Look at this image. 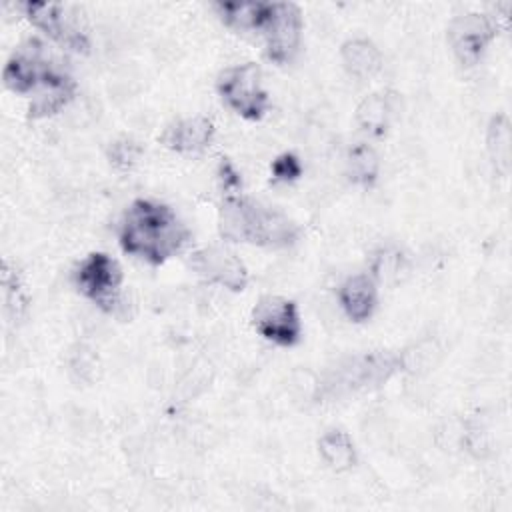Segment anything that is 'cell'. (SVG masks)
Returning a JSON list of instances; mask_svg holds the SVG:
<instances>
[{"instance_id":"1","label":"cell","mask_w":512,"mask_h":512,"mask_svg":"<svg viewBox=\"0 0 512 512\" xmlns=\"http://www.w3.org/2000/svg\"><path fill=\"white\" fill-rule=\"evenodd\" d=\"M190 236L176 210L152 198L132 200L118 224L120 248L152 266H160L182 252Z\"/></svg>"},{"instance_id":"2","label":"cell","mask_w":512,"mask_h":512,"mask_svg":"<svg viewBox=\"0 0 512 512\" xmlns=\"http://www.w3.org/2000/svg\"><path fill=\"white\" fill-rule=\"evenodd\" d=\"M218 234L228 242L286 248L300 238V226L280 208L238 192L218 206Z\"/></svg>"},{"instance_id":"3","label":"cell","mask_w":512,"mask_h":512,"mask_svg":"<svg viewBox=\"0 0 512 512\" xmlns=\"http://www.w3.org/2000/svg\"><path fill=\"white\" fill-rule=\"evenodd\" d=\"M72 282L76 290L94 302L102 312L124 318L128 310V300L122 290L124 274L120 264L106 252H90L84 256L74 272Z\"/></svg>"},{"instance_id":"4","label":"cell","mask_w":512,"mask_h":512,"mask_svg":"<svg viewBox=\"0 0 512 512\" xmlns=\"http://www.w3.org/2000/svg\"><path fill=\"white\" fill-rule=\"evenodd\" d=\"M400 370V354L374 350L358 356L344 358L338 362L324 378L320 394L326 396H346L366 388H378Z\"/></svg>"},{"instance_id":"5","label":"cell","mask_w":512,"mask_h":512,"mask_svg":"<svg viewBox=\"0 0 512 512\" xmlns=\"http://www.w3.org/2000/svg\"><path fill=\"white\" fill-rule=\"evenodd\" d=\"M20 10L34 28L42 30L62 48L82 54L88 52L90 38L80 6L66 2H24Z\"/></svg>"},{"instance_id":"6","label":"cell","mask_w":512,"mask_h":512,"mask_svg":"<svg viewBox=\"0 0 512 512\" xmlns=\"http://www.w3.org/2000/svg\"><path fill=\"white\" fill-rule=\"evenodd\" d=\"M216 92L230 110L246 120H260L270 108V96L256 62L224 68L216 78Z\"/></svg>"},{"instance_id":"7","label":"cell","mask_w":512,"mask_h":512,"mask_svg":"<svg viewBox=\"0 0 512 512\" xmlns=\"http://www.w3.org/2000/svg\"><path fill=\"white\" fill-rule=\"evenodd\" d=\"M60 72L64 70L54 64L46 44L36 38H28L8 58L2 70V82L14 94H34Z\"/></svg>"},{"instance_id":"8","label":"cell","mask_w":512,"mask_h":512,"mask_svg":"<svg viewBox=\"0 0 512 512\" xmlns=\"http://www.w3.org/2000/svg\"><path fill=\"white\" fill-rule=\"evenodd\" d=\"M302 12L294 2H268L264 22L258 32L264 38L266 58L274 64H288L300 48Z\"/></svg>"},{"instance_id":"9","label":"cell","mask_w":512,"mask_h":512,"mask_svg":"<svg viewBox=\"0 0 512 512\" xmlns=\"http://www.w3.org/2000/svg\"><path fill=\"white\" fill-rule=\"evenodd\" d=\"M250 322L264 340L282 348H292L302 338V318L298 304L286 296H262L252 308Z\"/></svg>"},{"instance_id":"10","label":"cell","mask_w":512,"mask_h":512,"mask_svg":"<svg viewBox=\"0 0 512 512\" xmlns=\"http://www.w3.org/2000/svg\"><path fill=\"white\" fill-rule=\"evenodd\" d=\"M188 268L204 282L230 292H242L250 280L244 260L224 244H208L194 250L188 258Z\"/></svg>"},{"instance_id":"11","label":"cell","mask_w":512,"mask_h":512,"mask_svg":"<svg viewBox=\"0 0 512 512\" xmlns=\"http://www.w3.org/2000/svg\"><path fill=\"white\" fill-rule=\"evenodd\" d=\"M448 44L462 66H474L498 34V22L482 12H466L448 24Z\"/></svg>"},{"instance_id":"12","label":"cell","mask_w":512,"mask_h":512,"mask_svg":"<svg viewBox=\"0 0 512 512\" xmlns=\"http://www.w3.org/2000/svg\"><path fill=\"white\" fill-rule=\"evenodd\" d=\"M216 128L214 122L208 116H186L170 122L162 136L160 142L178 154H200L204 152L212 140H214Z\"/></svg>"},{"instance_id":"13","label":"cell","mask_w":512,"mask_h":512,"mask_svg":"<svg viewBox=\"0 0 512 512\" xmlns=\"http://www.w3.org/2000/svg\"><path fill=\"white\" fill-rule=\"evenodd\" d=\"M338 302L348 320L368 322L378 306V284L370 274H352L338 286Z\"/></svg>"},{"instance_id":"14","label":"cell","mask_w":512,"mask_h":512,"mask_svg":"<svg viewBox=\"0 0 512 512\" xmlns=\"http://www.w3.org/2000/svg\"><path fill=\"white\" fill-rule=\"evenodd\" d=\"M76 94V82L66 72L56 74L46 84H42L28 104V118L40 120L48 118L52 114H58L62 108L70 104V100Z\"/></svg>"},{"instance_id":"15","label":"cell","mask_w":512,"mask_h":512,"mask_svg":"<svg viewBox=\"0 0 512 512\" xmlns=\"http://www.w3.org/2000/svg\"><path fill=\"white\" fill-rule=\"evenodd\" d=\"M344 70L360 80L372 78L382 70V52L368 38H350L340 46Z\"/></svg>"},{"instance_id":"16","label":"cell","mask_w":512,"mask_h":512,"mask_svg":"<svg viewBox=\"0 0 512 512\" xmlns=\"http://www.w3.org/2000/svg\"><path fill=\"white\" fill-rule=\"evenodd\" d=\"M392 110V96L388 92H372L358 102L354 120L364 134L380 138L390 126Z\"/></svg>"},{"instance_id":"17","label":"cell","mask_w":512,"mask_h":512,"mask_svg":"<svg viewBox=\"0 0 512 512\" xmlns=\"http://www.w3.org/2000/svg\"><path fill=\"white\" fill-rule=\"evenodd\" d=\"M318 454L322 462L338 474L352 470L358 462V452L350 434L340 428H330L318 438Z\"/></svg>"},{"instance_id":"18","label":"cell","mask_w":512,"mask_h":512,"mask_svg":"<svg viewBox=\"0 0 512 512\" xmlns=\"http://www.w3.org/2000/svg\"><path fill=\"white\" fill-rule=\"evenodd\" d=\"M486 150L492 168L500 176H506L512 166V124L504 112L492 116L488 122Z\"/></svg>"},{"instance_id":"19","label":"cell","mask_w":512,"mask_h":512,"mask_svg":"<svg viewBox=\"0 0 512 512\" xmlns=\"http://www.w3.org/2000/svg\"><path fill=\"white\" fill-rule=\"evenodd\" d=\"M268 2H242V0H222L214 4L220 20L238 32L260 30L264 22Z\"/></svg>"},{"instance_id":"20","label":"cell","mask_w":512,"mask_h":512,"mask_svg":"<svg viewBox=\"0 0 512 512\" xmlns=\"http://www.w3.org/2000/svg\"><path fill=\"white\" fill-rule=\"evenodd\" d=\"M344 168H346V176L352 184L370 188L376 184L378 174H380V156L370 144L358 142L348 148Z\"/></svg>"},{"instance_id":"21","label":"cell","mask_w":512,"mask_h":512,"mask_svg":"<svg viewBox=\"0 0 512 512\" xmlns=\"http://www.w3.org/2000/svg\"><path fill=\"white\" fill-rule=\"evenodd\" d=\"M408 272V258L396 246H380L370 258V276L378 284H396Z\"/></svg>"},{"instance_id":"22","label":"cell","mask_w":512,"mask_h":512,"mask_svg":"<svg viewBox=\"0 0 512 512\" xmlns=\"http://www.w3.org/2000/svg\"><path fill=\"white\" fill-rule=\"evenodd\" d=\"M2 292H4V312L10 318V322L22 320V316L28 310V296L22 286V276L16 270V266L10 264V260H4L2 264Z\"/></svg>"},{"instance_id":"23","label":"cell","mask_w":512,"mask_h":512,"mask_svg":"<svg viewBox=\"0 0 512 512\" xmlns=\"http://www.w3.org/2000/svg\"><path fill=\"white\" fill-rule=\"evenodd\" d=\"M106 158L116 170L130 172L142 158V146L134 138L122 136V138H116L114 142L108 144Z\"/></svg>"},{"instance_id":"24","label":"cell","mask_w":512,"mask_h":512,"mask_svg":"<svg viewBox=\"0 0 512 512\" xmlns=\"http://www.w3.org/2000/svg\"><path fill=\"white\" fill-rule=\"evenodd\" d=\"M270 174L274 182H294L302 176V162L294 152H282L272 160Z\"/></svg>"},{"instance_id":"25","label":"cell","mask_w":512,"mask_h":512,"mask_svg":"<svg viewBox=\"0 0 512 512\" xmlns=\"http://www.w3.org/2000/svg\"><path fill=\"white\" fill-rule=\"evenodd\" d=\"M218 180H220V186L224 190V196L238 194L240 188H242L240 172L236 170V166L228 158H222L220 164H218Z\"/></svg>"}]
</instances>
